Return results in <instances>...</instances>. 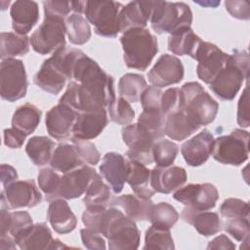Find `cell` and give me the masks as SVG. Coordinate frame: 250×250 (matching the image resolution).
Instances as JSON below:
<instances>
[{
  "label": "cell",
  "instance_id": "1",
  "mask_svg": "<svg viewBox=\"0 0 250 250\" xmlns=\"http://www.w3.org/2000/svg\"><path fill=\"white\" fill-rule=\"evenodd\" d=\"M84 226L107 238L110 250H135L140 230L135 221L114 206H87L82 214Z\"/></svg>",
  "mask_w": 250,
  "mask_h": 250
},
{
  "label": "cell",
  "instance_id": "2",
  "mask_svg": "<svg viewBox=\"0 0 250 250\" xmlns=\"http://www.w3.org/2000/svg\"><path fill=\"white\" fill-rule=\"evenodd\" d=\"M115 97L114 79L109 75L105 82L81 84L70 81L59 103L67 104L79 113L106 109Z\"/></svg>",
  "mask_w": 250,
  "mask_h": 250
},
{
  "label": "cell",
  "instance_id": "3",
  "mask_svg": "<svg viewBox=\"0 0 250 250\" xmlns=\"http://www.w3.org/2000/svg\"><path fill=\"white\" fill-rule=\"evenodd\" d=\"M83 52L75 48L62 47L44 61L33 77L34 84L45 92L59 94L67 79L72 80L73 67L76 60Z\"/></svg>",
  "mask_w": 250,
  "mask_h": 250
},
{
  "label": "cell",
  "instance_id": "4",
  "mask_svg": "<svg viewBox=\"0 0 250 250\" xmlns=\"http://www.w3.org/2000/svg\"><path fill=\"white\" fill-rule=\"evenodd\" d=\"M249 55L245 50L233 51L220 72L209 84L212 92L222 101H231L249 77Z\"/></svg>",
  "mask_w": 250,
  "mask_h": 250
},
{
  "label": "cell",
  "instance_id": "5",
  "mask_svg": "<svg viewBox=\"0 0 250 250\" xmlns=\"http://www.w3.org/2000/svg\"><path fill=\"white\" fill-rule=\"evenodd\" d=\"M123 60L129 68L145 71L158 52L157 38L147 28H132L120 37Z\"/></svg>",
  "mask_w": 250,
  "mask_h": 250
},
{
  "label": "cell",
  "instance_id": "6",
  "mask_svg": "<svg viewBox=\"0 0 250 250\" xmlns=\"http://www.w3.org/2000/svg\"><path fill=\"white\" fill-rule=\"evenodd\" d=\"M181 108L194 125L201 127L215 120L219 104L198 82H187L181 88Z\"/></svg>",
  "mask_w": 250,
  "mask_h": 250
},
{
  "label": "cell",
  "instance_id": "7",
  "mask_svg": "<svg viewBox=\"0 0 250 250\" xmlns=\"http://www.w3.org/2000/svg\"><path fill=\"white\" fill-rule=\"evenodd\" d=\"M151 28L157 33H172L185 26H190L192 12L184 2L155 1L150 19Z\"/></svg>",
  "mask_w": 250,
  "mask_h": 250
},
{
  "label": "cell",
  "instance_id": "8",
  "mask_svg": "<svg viewBox=\"0 0 250 250\" xmlns=\"http://www.w3.org/2000/svg\"><path fill=\"white\" fill-rule=\"evenodd\" d=\"M123 5L115 1H84L83 14L94 25L95 33L103 37H115L119 33L118 16Z\"/></svg>",
  "mask_w": 250,
  "mask_h": 250
},
{
  "label": "cell",
  "instance_id": "9",
  "mask_svg": "<svg viewBox=\"0 0 250 250\" xmlns=\"http://www.w3.org/2000/svg\"><path fill=\"white\" fill-rule=\"evenodd\" d=\"M212 155L222 164L239 166L249 156V132L234 129L229 135L214 140Z\"/></svg>",
  "mask_w": 250,
  "mask_h": 250
},
{
  "label": "cell",
  "instance_id": "10",
  "mask_svg": "<svg viewBox=\"0 0 250 250\" xmlns=\"http://www.w3.org/2000/svg\"><path fill=\"white\" fill-rule=\"evenodd\" d=\"M65 20L57 17L44 16L43 22L31 34L29 40L34 52L48 55L65 46Z\"/></svg>",
  "mask_w": 250,
  "mask_h": 250
},
{
  "label": "cell",
  "instance_id": "11",
  "mask_svg": "<svg viewBox=\"0 0 250 250\" xmlns=\"http://www.w3.org/2000/svg\"><path fill=\"white\" fill-rule=\"evenodd\" d=\"M27 77L24 64L21 60L5 59L0 65V95L10 103L25 97Z\"/></svg>",
  "mask_w": 250,
  "mask_h": 250
},
{
  "label": "cell",
  "instance_id": "12",
  "mask_svg": "<svg viewBox=\"0 0 250 250\" xmlns=\"http://www.w3.org/2000/svg\"><path fill=\"white\" fill-rule=\"evenodd\" d=\"M122 139L128 146V159L149 165L153 162L152 146L155 141L153 136L138 122L122 128Z\"/></svg>",
  "mask_w": 250,
  "mask_h": 250
},
{
  "label": "cell",
  "instance_id": "13",
  "mask_svg": "<svg viewBox=\"0 0 250 250\" xmlns=\"http://www.w3.org/2000/svg\"><path fill=\"white\" fill-rule=\"evenodd\" d=\"M173 197L192 211H208L216 206L219 192L210 183L189 184L178 188Z\"/></svg>",
  "mask_w": 250,
  "mask_h": 250
},
{
  "label": "cell",
  "instance_id": "14",
  "mask_svg": "<svg viewBox=\"0 0 250 250\" xmlns=\"http://www.w3.org/2000/svg\"><path fill=\"white\" fill-rule=\"evenodd\" d=\"M42 195L33 180L16 181L2 188L1 208L19 209L31 208L38 205Z\"/></svg>",
  "mask_w": 250,
  "mask_h": 250
},
{
  "label": "cell",
  "instance_id": "15",
  "mask_svg": "<svg viewBox=\"0 0 250 250\" xmlns=\"http://www.w3.org/2000/svg\"><path fill=\"white\" fill-rule=\"evenodd\" d=\"M229 55L215 44L201 41L193 58L198 62L196 66L198 78L204 83L210 84L226 64Z\"/></svg>",
  "mask_w": 250,
  "mask_h": 250
},
{
  "label": "cell",
  "instance_id": "16",
  "mask_svg": "<svg viewBox=\"0 0 250 250\" xmlns=\"http://www.w3.org/2000/svg\"><path fill=\"white\" fill-rule=\"evenodd\" d=\"M148 81L152 86L162 88L181 82L184 78V65L176 56L161 55L149 70Z\"/></svg>",
  "mask_w": 250,
  "mask_h": 250
},
{
  "label": "cell",
  "instance_id": "17",
  "mask_svg": "<svg viewBox=\"0 0 250 250\" xmlns=\"http://www.w3.org/2000/svg\"><path fill=\"white\" fill-rule=\"evenodd\" d=\"M77 115L78 112L73 108L59 103L46 113L45 124L48 134L58 141L69 138L72 135Z\"/></svg>",
  "mask_w": 250,
  "mask_h": 250
},
{
  "label": "cell",
  "instance_id": "18",
  "mask_svg": "<svg viewBox=\"0 0 250 250\" xmlns=\"http://www.w3.org/2000/svg\"><path fill=\"white\" fill-rule=\"evenodd\" d=\"M97 174V171L93 167L86 164L64 173L62 176L61 186L56 199H74L81 196L85 193Z\"/></svg>",
  "mask_w": 250,
  "mask_h": 250
},
{
  "label": "cell",
  "instance_id": "19",
  "mask_svg": "<svg viewBox=\"0 0 250 250\" xmlns=\"http://www.w3.org/2000/svg\"><path fill=\"white\" fill-rule=\"evenodd\" d=\"M33 226L31 216L26 211L10 212L0 210V242L14 240L17 244Z\"/></svg>",
  "mask_w": 250,
  "mask_h": 250
},
{
  "label": "cell",
  "instance_id": "20",
  "mask_svg": "<svg viewBox=\"0 0 250 250\" xmlns=\"http://www.w3.org/2000/svg\"><path fill=\"white\" fill-rule=\"evenodd\" d=\"M214 137L207 129L186 141L181 146V153L188 165L198 167L204 164L212 154Z\"/></svg>",
  "mask_w": 250,
  "mask_h": 250
},
{
  "label": "cell",
  "instance_id": "21",
  "mask_svg": "<svg viewBox=\"0 0 250 250\" xmlns=\"http://www.w3.org/2000/svg\"><path fill=\"white\" fill-rule=\"evenodd\" d=\"M128 174V160L120 153L106 152L100 165V175L105 180L113 193H120Z\"/></svg>",
  "mask_w": 250,
  "mask_h": 250
},
{
  "label": "cell",
  "instance_id": "22",
  "mask_svg": "<svg viewBox=\"0 0 250 250\" xmlns=\"http://www.w3.org/2000/svg\"><path fill=\"white\" fill-rule=\"evenodd\" d=\"M155 1H132L123 6L118 16L119 32L145 28L150 19Z\"/></svg>",
  "mask_w": 250,
  "mask_h": 250
},
{
  "label": "cell",
  "instance_id": "23",
  "mask_svg": "<svg viewBox=\"0 0 250 250\" xmlns=\"http://www.w3.org/2000/svg\"><path fill=\"white\" fill-rule=\"evenodd\" d=\"M187 172L180 166L154 167L150 171V187L155 192L171 193L182 188L187 182Z\"/></svg>",
  "mask_w": 250,
  "mask_h": 250
},
{
  "label": "cell",
  "instance_id": "24",
  "mask_svg": "<svg viewBox=\"0 0 250 250\" xmlns=\"http://www.w3.org/2000/svg\"><path fill=\"white\" fill-rule=\"evenodd\" d=\"M17 246L21 250H54L68 248L54 238L50 229L44 223L34 224L24 236L17 242Z\"/></svg>",
  "mask_w": 250,
  "mask_h": 250
},
{
  "label": "cell",
  "instance_id": "25",
  "mask_svg": "<svg viewBox=\"0 0 250 250\" xmlns=\"http://www.w3.org/2000/svg\"><path fill=\"white\" fill-rule=\"evenodd\" d=\"M108 122L106 109L79 112L72 130V137L82 140L97 138Z\"/></svg>",
  "mask_w": 250,
  "mask_h": 250
},
{
  "label": "cell",
  "instance_id": "26",
  "mask_svg": "<svg viewBox=\"0 0 250 250\" xmlns=\"http://www.w3.org/2000/svg\"><path fill=\"white\" fill-rule=\"evenodd\" d=\"M12 27L16 33L26 35L39 20L38 4L34 1L18 0L10 9Z\"/></svg>",
  "mask_w": 250,
  "mask_h": 250
},
{
  "label": "cell",
  "instance_id": "27",
  "mask_svg": "<svg viewBox=\"0 0 250 250\" xmlns=\"http://www.w3.org/2000/svg\"><path fill=\"white\" fill-rule=\"evenodd\" d=\"M47 218L53 229L60 234L71 232L77 225L75 215L63 198H57L50 201Z\"/></svg>",
  "mask_w": 250,
  "mask_h": 250
},
{
  "label": "cell",
  "instance_id": "28",
  "mask_svg": "<svg viewBox=\"0 0 250 250\" xmlns=\"http://www.w3.org/2000/svg\"><path fill=\"white\" fill-rule=\"evenodd\" d=\"M153 205L150 198H142L136 194L112 197L109 202V206L123 210V213L133 221H148Z\"/></svg>",
  "mask_w": 250,
  "mask_h": 250
},
{
  "label": "cell",
  "instance_id": "29",
  "mask_svg": "<svg viewBox=\"0 0 250 250\" xmlns=\"http://www.w3.org/2000/svg\"><path fill=\"white\" fill-rule=\"evenodd\" d=\"M181 218L184 222L192 225L199 234L206 237L217 234L222 229V221L215 212L192 211L185 207Z\"/></svg>",
  "mask_w": 250,
  "mask_h": 250
},
{
  "label": "cell",
  "instance_id": "30",
  "mask_svg": "<svg viewBox=\"0 0 250 250\" xmlns=\"http://www.w3.org/2000/svg\"><path fill=\"white\" fill-rule=\"evenodd\" d=\"M201 39L197 36L190 26H185L172 32L168 37V50L177 56L194 55L201 43Z\"/></svg>",
  "mask_w": 250,
  "mask_h": 250
},
{
  "label": "cell",
  "instance_id": "31",
  "mask_svg": "<svg viewBox=\"0 0 250 250\" xmlns=\"http://www.w3.org/2000/svg\"><path fill=\"white\" fill-rule=\"evenodd\" d=\"M150 181V170L141 162L128 159V174L126 182L134 193L142 198L148 199L154 193V189L148 186Z\"/></svg>",
  "mask_w": 250,
  "mask_h": 250
},
{
  "label": "cell",
  "instance_id": "32",
  "mask_svg": "<svg viewBox=\"0 0 250 250\" xmlns=\"http://www.w3.org/2000/svg\"><path fill=\"white\" fill-rule=\"evenodd\" d=\"M199 128L188 119L180 105L179 108L166 115L164 135L175 141H183Z\"/></svg>",
  "mask_w": 250,
  "mask_h": 250
},
{
  "label": "cell",
  "instance_id": "33",
  "mask_svg": "<svg viewBox=\"0 0 250 250\" xmlns=\"http://www.w3.org/2000/svg\"><path fill=\"white\" fill-rule=\"evenodd\" d=\"M51 168L62 174L85 165L74 145L60 144L53 151L50 160Z\"/></svg>",
  "mask_w": 250,
  "mask_h": 250
},
{
  "label": "cell",
  "instance_id": "34",
  "mask_svg": "<svg viewBox=\"0 0 250 250\" xmlns=\"http://www.w3.org/2000/svg\"><path fill=\"white\" fill-rule=\"evenodd\" d=\"M41 120V110L34 104L26 103L19 106L12 117V127L30 135L35 131Z\"/></svg>",
  "mask_w": 250,
  "mask_h": 250
},
{
  "label": "cell",
  "instance_id": "35",
  "mask_svg": "<svg viewBox=\"0 0 250 250\" xmlns=\"http://www.w3.org/2000/svg\"><path fill=\"white\" fill-rule=\"evenodd\" d=\"M55 143L45 136L31 137L26 146L25 152L36 166H44L50 162L54 151Z\"/></svg>",
  "mask_w": 250,
  "mask_h": 250
},
{
  "label": "cell",
  "instance_id": "36",
  "mask_svg": "<svg viewBox=\"0 0 250 250\" xmlns=\"http://www.w3.org/2000/svg\"><path fill=\"white\" fill-rule=\"evenodd\" d=\"M30 40L26 35L16 32H2L0 35V58L15 59L17 56H24L29 52Z\"/></svg>",
  "mask_w": 250,
  "mask_h": 250
},
{
  "label": "cell",
  "instance_id": "37",
  "mask_svg": "<svg viewBox=\"0 0 250 250\" xmlns=\"http://www.w3.org/2000/svg\"><path fill=\"white\" fill-rule=\"evenodd\" d=\"M66 35L73 45H83L91 38V28L87 20L80 14L71 13L65 19Z\"/></svg>",
  "mask_w": 250,
  "mask_h": 250
},
{
  "label": "cell",
  "instance_id": "38",
  "mask_svg": "<svg viewBox=\"0 0 250 250\" xmlns=\"http://www.w3.org/2000/svg\"><path fill=\"white\" fill-rule=\"evenodd\" d=\"M146 87L145 77L137 73H126L119 79L118 93L119 96L129 103L140 101L141 95Z\"/></svg>",
  "mask_w": 250,
  "mask_h": 250
},
{
  "label": "cell",
  "instance_id": "39",
  "mask_svg": "<svg viewBox=\"0 0 250 250\" xmlns=\"http://www.w3.org/2000/svg\"><path fill=\"white\" fill-rule=\"evenodd\" d=\"M112 196L110 188L103 181V177L97 174L84 193L83 202L87 206H109Z\"/></svg>",
  "mask_w": 250,
  "mask_h": 250
},
{
  "label": "cell",
  "instance_id": "40",
  "mask_svg": "<svg viewBox=\"0 0 250 250\" xmlns=\"http://www.w3.org/2000/svg\"><path fill=\"white\" fill-rule=\"evenodd\" d=\"M144 250L160 249L173 250L175 249L174 241L170 232V229L151 225L146 231Z\"/></svg>",
  "mask_w": 250,
  "mask_h": 250
},
{
  "label": "cell",
  "instance_id": "41",
  "mask_svg": "<svg viewBox=\"0 0 250 250\" xmlns=\"http://www.w3.org/2000/svg\"><path fill=\"white\" fill-rule=\"evenodd\" d=\"M166 116L161 108H148L143 109V112L138 118V123L146 128L155 139L158 141L164 137V126Z\"/></svg>",
  "mask_w": 250,
  "mask_h": 250
},
{
  "label": "cell",
  "instance_id": "42",
  "mask_svg": "<svg viewBox=\"0 0 250 250\" xmlns=\"http://www.w3.org/2000/svg\"><path fill=\"white\" fill-rule=\"evenodd\" d=\"M179 152V146L169 140L160 139L154 142L152 146V157L156 167L171 166Z\"/></svg>",
  "mask_w": 250,
  "mask_h": 250
},
{
  "label": "cell",
  "instance_id": "43",
  "mask_svg": "<svg viewBox=\"0 0 250 250\" xmlns=\"http://www.w3.org/2000/svg\"><path fill=\"white\" fill-rule=\"evenodd\" d=\"M109 119L119 125H129L135 117V111L129 102L122 97H115L106 106Z\"/></svg>",
  "mask_w": 250,
  "mask_h": 250
},
{
  "label": "cell",
  "instance_id": "44",
  "mask_svg": "<svg viewBox=\"0 0 250 250\" xmlns=\"http://www.w3.org/2000/svg\"><path fill=\"white\" fill-rule=\"evenodd\" d=\"M180 218L177 210L167 202H159L156 205H153L149 222L151 225L171 229L178 222Z\"/></svg>",
  "mask_w": 250,
  "mask_h": 250
},
{
  "label": "cell",
  "instance_id": "45",
  "mask_svg": "<svg viewBox=\"0 0 250 250\" xmlns=\"http://www.w3.org/2000/svg\"><path fill=\"white\" fill-rule=\"evenodd\" d=\"M62 176L58 174L53 168H43L39 171L37 176L38 186L44 192L47 201L56 199V195L61 186Z\"/></svg>",
  "mask_w": 250,
  "mask_h": 250
},
{
  "label": "cell",
  "instance_id": "46",
  "mask_svg": "<svg viewBox=\"0 0 250 250\" xmlns=\"http://www.w3.org/2000/svg\"><path fill=\"white\" fill-rule=\"evenodd\" d=\"M248 202L239 198H228L224 200L220 207V214L223 220L249 218Z\"/></svg>",
  "mask_w": 250,
  "mask_h": 250
},
{
  "label": "cell",
  "instance_id": "47",
  "mask_svg": "<svg viewBox=\"0 0 250 250\" xmlns=\"http://www.w3.org/2000/svg\"><path fill=\"white\" fill-rule=\"evenodd\" d=\"M224 229L235 240L248 244L250 234L249 218H237L223 220Z\"/></svg>",
  "mask_w": 250,
  "mask_h": 250
},
{
  "label": "cell",
  "instance_id": "48",
  "mask_svg": "<svg viewBox=\"0 0 250 250\" xmlns=\"http://www.w3.org/2000/svg\"><path fill=\"white\" fill-rule=\"evenodd\" d=\"M70 141L71 144L74 145V146L76 147L78 154L80 155L81 159L84 161L85 164L87 163L95 166L100 162L101 154L92 142H90L89 140H82L75 137H71Z\"/></svg>",
  "mask_w": 250,
  "mask_h": 250
},
{
  "label": "cell",
  "instance_id": "49",
  "mask_svg": "<svg viewBox=\"0 0 250 250\" xmlns=\"http://www.w3.org/2000/svg\"><path fill=\"white\" fill-rule=\"evenodd\" d=\"M181 105V89L177 87L169 88L161 96L160 107L164 115H168Z\"/></svg>",
  "mask_w": 250,
  "mask_h": 250
},
{
  "label": "cell",
  "instance_id": "50",
  "mask_svg": "<svg viewBox=\"0 0 250 250\" xmlns=\"http://www.w3.org/2000/svg\"><path fill=\"white\" fill-rule=\"evenodd\" d=\"M44 16L57 17L62 19H66L70 12H72L71 1H44Z\"/></svg>",
  "mask_w": 250,
  "mask_h": 250
},
{
  "label": "cell",
  "instance_id": "51",
  "mask_svg": "<svg viewBox=\"0 0 250 250\" xmlns=\"http://www.w3.org/2000/svg\"><path fill=\"white\" fill-rule=\"evenodd\" d=\"M161 96H162V91L160 88L152 85L146 86L140 98L143 109L160 107Z\"/></svg>",
  "mask_w": 250,
  "mask_h": 250
},
{
  "label": "cell",
  "instance_id": "52",
  "mask_svg": "<svg viewBox=\"0 0 250 250\" xmlns=\"http://www.w3.org/2000/svg\"><path fill=\"white\" fill-rule=\"evenodd\" d=\"M80 234L82 243L87 249L104 250L106 248L104 236H103L101 233L85 228L80 230Z\"/></svg>",
  "mask_w": 250,
  "mask_h": 250
},
{
  "label": "cell",
  "instance_id": "53",
  "mask_svg": "<svg viewBox=\"0 0 250 250\" xmlns=\"http://www.w3.org/2000/svg\"><path fill=\"white\" fill-rule=\"evenodd\" d=\"M225 7L232 18L242 21H247L250 19L249 4L246 1L228 0L225 2Z\"/></svg>",
  "mask_w": 250,
  "mask_h": 250
},
{
  "label": "cell",
  "instance_id": "54",
  "mask_svg": "<svg viewBox=\"0 0 250 250\" xmlns=\"http://www.w3.org/2000/svg\"><path fill=\"white\" fill-rule=\"evenodd\" d=\"M248 102V86H246L239 98L237 104V124L242 128H248L250 125Z\"/></svg>",
  "mask_w": 250,
  "mask_h": 250
},
{
  "label": "cell",
  "instance_id": "55",
  "mask_svg": "<svg viewBox=\"0 0 250 250\" xmlns=\"http://www.w3.org/2000/svg\"><path fill=\"white\" fill-rule=\"evenodd\" d=\"M3 136H4V145L10 148H20L23 145L27 135H25L21 130L12 127V128L5 129Z\"/></svg>",
  "mask_w": 250,
  "mask_h": 250
},
{
  "label": "cell",
  "instance_id": "56",
  "mask_svg": "<svg viewBox=\"0 0 250 250\" xmlns=\"http://www.w3.org/2000/svg\"><path fill=\"white\" fill-rule=\"evenodd\" d=\"M1 186L2 188H5L12 183L18 181V173L17 170L9 165V164H2L1 165Z\"/></svg>",
  "mask_w": 250,
  "mask_h": 250
},
{
  "label": "cell",
  "instance_id": "57",
  "mask_svg": "<svg viewBox=\"0 0 250 250\" xmlns=\"http://www.w3.org/2000/svg\"><path fill=\"white\" fill-rule=\"evenodd\" d=\"M207 249H227V250L229 249V250H234L235 249V244L226 234H220L208 243Z\"/></svg>",
  "mask_w": 250,
  "mask_h": 250
},
{
  "label": "cell",
  "instance_id": "58",
  "mask_svg": "<svg viewBox=\"0 0 250 250\" xmlns=\"http://www.w3.org/2000/svg\"><path fill=\"white\" fill-rule=\"evenodd\" d=\"M197 4H200V5H202V6H205V5H211V6H213V7H216L217 5H219L220 4V1L219 2H207V3H203V2H196Z\"/></svg>",
  "mask_w": 250,
  "mask_h": 250
}]
</instances>
